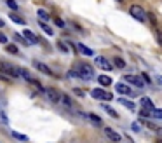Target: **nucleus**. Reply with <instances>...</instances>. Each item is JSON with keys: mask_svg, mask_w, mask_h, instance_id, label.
Instances as JSON below:
<instances>
[{"mask_svg": "<svg viewBox=\"0 0 162 143\" xmlns=\"http://www.w3.org/2000/svg\"><path fill=\"white\" fill-rule=\"evenodd\" d=\"M78 79L82 80H92L94 79V68L89 63H80L78 65Z\"/></svg>", "mask_w": 162, "mask_h": 143, "instance_id": "1", "label": "nucleus"}, {"mask_svg": "<svg viewBox=\"0 0 162 143\" xmlns=\"http://www.w3.org/2000/svg\"><path fill=\"white\" fill-rule=\"evenodd\" d=\"M21 68H16L14 65L7 63V61H2L0 63V73H4V75H9V77H21Z\"/></svg>", "mask_w": 162, "mask_h": 143, "instance_id": "2", "label": "nucleus"}, {"mask_svg": "<svg viewBox=\"0 0 162 143\" xmlns=\"http://www.w3.org/2000/svg\"><path fill=\"white\" fill-rule=\"evenodd\" d=\"M129 12H131V16H133L134 19H138V21H145L148 18L141 5H131V7H129Z\"/></svg>", "mask_w": 162, "mask_h": 143, "instance_id": "3", "label": "nucleus"}, {"mask_svg": "<svg viewBox=\"0 0 162 143\" xmlns=\"http://www.w3.org/2000/svg\"><path fill=\"white\" fill-rule=\"evenodd\" d=\"M91 96L94 100H105V101H112L113 100V94L108 93V91H103V89H92Z\"/></svg>", "mask_w": 162, "mask_h": 143, "instance_id": "4", "label": "nucleus"}, {"mask_svg": "<svg viewBox=\"0 0 162 143\" xmlns=\"http://www.w3.org/2000/svg\"><path fill=\"white\" fill-rule=\"evenodd\" d=\"M45 96L49 98V101H51V103H59V101H61V96H63V94L59 93L58 89L47 87V89H45Z\"/></svg>", "mask_w": 162, "mask_h": 143, "instance_id": "5", "label": "nucleus"}, {"mask_svg": "<svg viewBox=\"0 0 162 143\" xmlns=\"http://www.w3.org/2000/svg\"><path fill=\"white\" fill-rule=\"evenodd\" d=\"M94 61H96V65H98V66L101 68V70H105V72H112L113 65L110 63V61H108L106 58H103V56H98L96 59H94Z\"/></svg>", "mask_w": 162, "mask_h": 143, "instance_id": "6", "label": "nucleus"}, {"mask_svg": "<svg viewBox=\"0 0 162 143\" xmlns=\"http://www.w3.org/2000/svg\"><path fill=\"white\" fill-rule=\"evenodd\" d=\"M124 80H126L127 84H131V86H136V87H143V79L138 77V75H124Z\"/></svg>", "mask_w": 162, "mask_h": 143, "instance_id": "7", "label": "nucleus"}, {"mask_svg": "<svg viewBox=\"0 0 162 143\" xmlns=\"http://www.w3.org/2000/svg\"><path fill=\"white\" fill-rule=\"evenodd\" d=\"M103 131H105V135H106V138L110 140V141H115V143H119L120 140H122V136L117 133V131H113L112 128H103Z\"/></svg>", "mask_w": 162, "mask_h": 143, "instance_id": "8", "label": "nucleus"}, {"mask_svg": "<svg viewBox=\"0 0 162 143\" xmlns=\"http://www.w3.org/2000/svg\"><path fill=\"white\" fill-rule=\"evenodd\" d=\"M140 105H141V108H143V110H147V112H150V114H154L155 107H154V103H152V100H150L148 96H143V98H141Z\"/></svg>", "mask_w": 162, "mask_h": 143, "instance_id": "9", "label": "nucleus"}, {"mask_svg": "<svg viewBox=\"0 0 162 143\" xmlns=\"http://www.w3.org/2000/svg\"><path fill=\"white\" fill-rule=\"evenodd\" d=\"M33 66H35L38 72L45 73V75H54V73H52V70H51V68H49L45 63H42V61H33Z\"/></svg>", "mask_w": 162, "mask_h": 143, "instance_id": "10", "label": "nucleus"}, {"mask_svg": "<svg viewBox=\"0 0 162 143\" xmlns=\"http://www.w3.org/2000/svg\"><path fill=\"white\" fill-rule=\"evenodd\" d=\"M23 37H25L31 45H33V44H38V37H37L31 30H23Z\"/></svg>", "mask_w": 162, "mask_h": 143, "instance_id": "11", "label": "nucleus"}, {"mask_svg": "<svg viewBox=\"0 0 162 143\" xmlns=\"http://www.w3.org/2000/svg\"><path fill=\"white\" fill-rule=\"evenodd\" d=\"M115 91L117 93H120V94H133V89L129 86H126V84H122V82H119V84H115Z\"/></svg>", "mask_w": 162, "mask_h": 143, "instance_id": "12", "label": "nucleus"}, {"mask_svg": "<svg viewBox=\"0 0 162 143\" xmlns=\"http://www.w3.org/2000/svg\"><path fill=\"white\" fill-rule=\"evenodd\" d=\"M117 101H119L120 105H124V107H126V108H129L131 112H134V110H136V105H134L133 101L126 100V98H117Z\"/></svg>", "mask_w": 162, "mask_h": 143, "instance_id": "13", "label": "nucleus"}, {"mask_svg": "<svg viewBox=\"0 0 162 143\" xmlns=\"http://www.w3.org/2000/svg\"><path fill=\"white\" fill-rule=\"evenodd\" d=\"M85 117H87V119H89V121H91L94 126H99V128L103 126V121H101V117H98L96 114H87Z\"/></svg>", "mask_w": 162, "mask_h": 143, "instance_id": "14", "label": "nucleus"}, {"mask_svg": "<svg viewBox=\"0 0 162 143\" xmlns=\"http://www.w3.org/2000/svg\"><path fill=\"white\" fill-rule=\"evenodd\" d=\"M77 49L80 51L82 54H85V56H92V54H94V51H92V49H89L87 45H84V44H80V42L77 44Z\"/></svg>", "mask_w": 162, "mask_h": 143, "instance_id": "15", "label": "nucleus"}, {"mask_svg": "<svg viewBox=\"0 0 162 143\" xmlns=\"http://www.w3.org/2000/svg\"><path fill=\"white\" fill-rule=\"evenodd\" d=\"M98 82L101 86H112V77H108V75H99Z\"/></svg>", "mask_w": 162, "mask_h": 143, "instance_id": "16", "label": "nucleus"}, {"mask_svg": "<svg viewBox=\"0 0 162 143\" xmlns=\"http://www.w3.org/2000/svg\"><path fill=\"white\" fill-rule=\"evenodd\" d=\"M11 21L18 23V25H26L25 18H21V16H19V14H16V12H11Z\"/></svg>", "mask_w": 162, "mask_h": 143, "instance_id": "17", "label": "nucleus"}, {"mask_svg": "<svg viewBox=\"0 0 162 143\" xmlns=\"http://www.w3.org/2000/svg\"><path fill=\"white\" fill-rule=\"evenodd\" d=\"M37 16L40 18V21H49V19H51L49 12H47V11H44V9H38V11H37Z\"/></svg>", "mask_w": 162, "mask_h": 143, "instance_id": "18", "label": "nucleus"}, {"mask_svg": "<svg viewBox=\"0 0 162 143\" xmlns=\"http://www.w3.org/2000/svg\"><path fill=\"white\" fill-rule=\"evenodd\" d=\"M112 65L113 66H117V68H126V61H124L122 58H113Z\"/></svg>", "mask_w": 162, "mask_h": 143, "instance_id": "19", "label": "nucleus"}, {"mask_svg": "<svg viewBox=\"0 0 162 143\" xmlns=\"http://www.w3.org/2000/svg\"><path fill=\"white\" fill-rule=\"evenodd\" d=\"M11 136L16 138V140H19V141H28V136L21 135V133H16V131H11Z\"/></svg>", "mask_w": 162, "mask_h": 143, "instance_id": "20", "label": "nucleus"}, {"mask_svg": "<svg viewBox=\"0 0 162 143\" xmlns=\"http://www.w3.org/2000/svg\"><path fill=\"white\" fill-rule=\"evenodd\" d=\"M38 26H40V28H42L45 33H47V35H54V30L51 28V26H47L44 21H38Z\"/></svg>", "mask_w": 162, "mask_h": 143, "instance_id": "21", "label": "nucleus"}, {"mask_svg": "<svg viewBox=\"0 0 162 143\" xmlns=\"http://www.w3.org/2000/svg\"><path fill=\"white\" fill-rule=\"evenodd\" d=\"M5 4H7V7L12 11V12H16L18 9H19V5L16 4V0H5Z\"/></svg>", "mask_w": 162, "mask_h": 143, "instance_id": "22", "label": "nucleus"}, {"mask_svg": "<svg viewBox=\"0 0 162 143\" xmlns=\"http://www.w3.org/2000/svg\"><path fill=\"white\" fill-rule=\"evenodd\" d=\"M103 110H105V112H108V115H110V117H115V119L119 117V114H117V112H115L113 108H110L108 105H103Z\"/></svg>", "mask_w": 162, "mask_h": 143, "instance_id": "23", "label": "nucleus"}, {"mask_svg": "<svg viewBox=\"0 0 162 143\" xmlns=\"http://www.w3.org/2000/svg\"><path fill=\"white\" fill-rule=\"evenodd\" d=\"M5 51L11 52V54H19V51H18V47H16L14 44H9L7 47H5Z\"/></svg>", "mask_w": 162, "mask_h": 143, "instance_id": "24", "label": "nucleus"}, {"mask_svg": "<svg viewBox=\"0 0 162 143\" xmlns=\"http://www.w3.org/2000/svg\"><path fill=\"white\" fill-rule=\"evenodd\" d=\"M14 38H16V40H18V42H19V44H25V45H31V44H30L28 40H26V38H25V37L18 35V33H16V35H14Z\"/></svg>", "mask_w": 162, "mask_h": 143, "instance_id": "25", "label": "nucleus"}, {"mask_svg": "<svg viewBox=\"0 0 162 143\" xmlns=\"http://www.w3.org/2000/svg\"><path fill=\"white\" fill-rule=\"evenodd\" d=\"M61 101H63L66 107H71V105H73V103H71V100H70V96H66V94H63V96H61Z\"/></svg>", "mask_w": 162, "mask_h": 143, "instance_id": "26", "label": "nucleus"}, {"mask_svg": "<svg viewBox=\"0 0 162 143\" xmlns=\"http://www.w3.org/2000/svg\"><path fill=\"white\" fill-rule=\"evenodd\" d=\"M155 38H157V44L162 45V32L160 30H157V28H155Z\"/></svg>", "mask_w": 162, "mask_h": 143, "instance_id": "27", "label": "nucleus"}, {"mask_svg": "<svg viewBox=\"0 0 162 143\" xmlns=\"http://www.w3.org/2000/svg\"><path fill=\"white\" fill-rule=\"evenodd\" d=\"M0 121L4 122V124H9V119H7V114H5V110H0Z\"/></svg>", "mask_w": 162, "mask_h": 143, "instance_id": "28", "label": "nucleus"}, {"mask_svg": "<svg viewBox=\"0 0 162 143\" xmlns=\"http://www.w3.org/2000/svg\"><path fill=\"white\" fill-rule=\"evenodd\" d=\"M152 117H155V119H162V110H160V108H155L154 114H152Z\"/></svg>", "mask_w": 162, "mask_h": 143, "instance_id": "29", "label": "nucleus"}, {"mask_svg": "<svg viewBox=\"0 0 162 143\" xmlns=\"http://www.w3.org/2000/svg\"><path fill=\"white\" fill-rule=\"evenodd\" d=\"M58 49L63 51V52H68V47L64 45V42H58Z\"/></svg>", "mask_w": 162, "mask_h": 143, "instance_id": "30", "label": "nucleus"}, {"mask_svg": "<svg viewBox=\"0 0 162 143\" xmlns=\"http://www.w3.org/2000/svg\"><path fill=\"white\" fill-rule=\"evenodd\" d=\"M54 23H56V25L59 26V28H64V21H63V19H59V18H56V19H54Z\"/></svg>", "mask_w": 162, "mask_h": 143, "instance_id": "31", "label": "nucleus"}, {"mask_svg": "<svg viewBox=\"0 0 162 143\" xmlns=\"http://www.w3.org/2000/svg\"><path fill=\"white\" fill-rule=\"evenodd\" d=\"M131 129H133L134 133H138V131H140V122H133V126H131Z\"/></svg>", "mask_w": 162, "mask_h": 143, "instance_id": "32", "label": "nucleus"}, {"mask_svg": "<svg viewBox=\"0 0 162 143\" xmlns=\"http://www.w3.org/2000/svg\"><path fill=\"white\" fill-rule=\"evenodd\" d=\"M0 44H7V37L4 33H0Z\"/></svg>", "mask_w": 162, "mask_h": 143, "instance_id": "33", "label": "nucleus"}, {"mask_svg": "<svg viewBox=\"0 0 162 143\" xmlns=\"http://www.w3.org/2000/svg\"><path fill=\"white\" fill-rule=\"evenodd\" d=\"M141 79L145 80V82H147V84H150V77H148L147 73H141Z\"/></svg>", "mask_w": 162, "mask_h": 143, "instance_id": "34", "label": "nucleus"}, {"mask_svg": "<svg viewBox=\"0 0 162 143\" xmlns=\"http://www.w3.org/2000/svg\"><path fill=\"white\" fill-rule=\"evenodd\" d=\"M75 94H78V96H84V91H80V89H75Z\"/></svg>", "mask_w": 162, "mask_h": 143, "instance_id": "35", "label": "nucleus"}, {"mask_svg": "<svg viewBox=\"0 0 162 143\" xmlns=\"http://www.w3.org/2000/svg\"><path fill=\"white\" fill-rule=\"evenodd\" d=\"M4 25H5V23H4V19H0V26H4Z\"/></svg>", "mask_w": 162, "mask_h": 143, "instance_id": "36", "label": "nucleus"}, {"mask_svg": "<svg viewBox=\"0 0 162 143\" xmlns=\"http://www.w3.org/2000/svg\"><path fill=\"white\" fill-rule=\"evenodd\" d=\"M117 2H119V4H124V0H117Z\"/></svg>", "mask_w": 162, "mask_h": 143, "instance_id": "37", "label": "nucleus"}]
</instances>
